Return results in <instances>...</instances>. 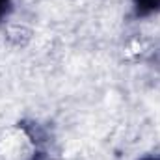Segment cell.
<instances>
[{
	"label": "cell",
	"instance_id": "obj_2",
	"mask_svg": "<svg viewBox=\"0 0 160 160\" xmlns=\"http://www.w3.org/2000/svg\"><path fill=\"white\" fill-rule=\"evenodd\" d=\"M11 9V0H0V21L9 13Z\"/></svg>",
	"mask_w": 160,
	"mask_h": 160
},
{
	"label": "cell",
	"instance_id": "obj_1",
	"mask_svg": "<svg viewBox=\"0 0 160 160\" xmlns=\"http://www.w3.org/2000/svg\"><path fill=\"white\" fill-rule=\"evenodd\" d=\"M134 11L138 17H147L160 11V0H134Z\"/></svg>",
	"mask_w": 160,
	"mask_h": 160
},
{
	"label": "cell",
	"instance_id": "obj_3",
	"mask_svg": "<svg viewBox=\"0 0 160 160\" xmlns=\"http://www.w3.org/2000/svg\"><path fill=\"white\" fill-rule=\"evenodd\" d=\"M140 160H160V157L155 155V157H145V158H140Z\"/></svg>",
	"mask_w": 160,
	"mask_h": 160
}]
</instances>
